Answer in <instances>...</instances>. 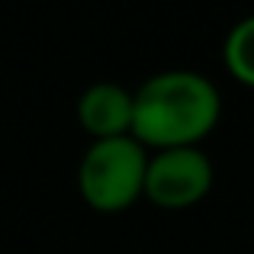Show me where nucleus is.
I'll return each instance as SVG.
<instances>
[{
    "label": "nucleus",
    "mask_w": 254,
    "mask_h": 254,
    "mask_svg": "<svg viewBox=\"0 0 254 254\" xmlns=\"http://www.w3.org/2000/svg\"><path fill=\"white\" fill-rule=\"evenodd\" d=\"M222 62L238 84L254 87V10L229 26L222 39Z\"/></svg>",
    "instance_id": "5"
},
{
    "label": "nucleus",
    "mask_w": 254,
    "mask_h": 254,
    "mask_svg": "<svg viewBox=\"0 0 254 254\" xmlns=\"http://www.w3.org/2000/svg\"><path fill=\"white\" fill-rule=\"evenodd\" d=\"M148 148L135 135L90 138L77 161V190L97 212H123L142 196Z\"/></svg>",
    "instance_id": "2"
},
{
    "label": "nucleus",
    "mask_w": 254,
    "mask_h": 254,
    "mask_svg": "<svg viewBox=\"0 0 254 254\" xmlns=\"http://www.w3.org/2000/svg\"><path fill=\"white\" fill-rule=\"evenodd\" d=\"M222 116V90L193 68H164L132 90V135L148 151L203 145Z\"/></svg>",
    "instance_id": "1"
},
{
    "label": "nucleus",
    "mask_w": 254,
    "mask_h": 254,
    "mask_svg": "<svg viewBox=\"0 0 254 254\" xmlns=\"http://www.w3.org/2000/svg\"><path fill=\"white\" fill-rule=\"evenodd\" d=\"M212 180H216V168L203 145L158 148L148 151L142 196H148V203L161 209H187L212 190Z\"/></svg>",
    "instance_id": "3"
},
{
    "label": "nucleus",
    "mask_w": 254,
    "mask_h": 254,
    "mask_svg": "<svg viewBox=\"0 0 254 254\" xmlns=\"http://www.w3.org/2000/svg\"><path fill=\"white\" fill-rule=\"evenodd\" d=\"M77 123L90 138H113L132 132V87L119 81H93L77 97Z\"/></svg>",
    "instance_id": "4"
}]
</instances>
